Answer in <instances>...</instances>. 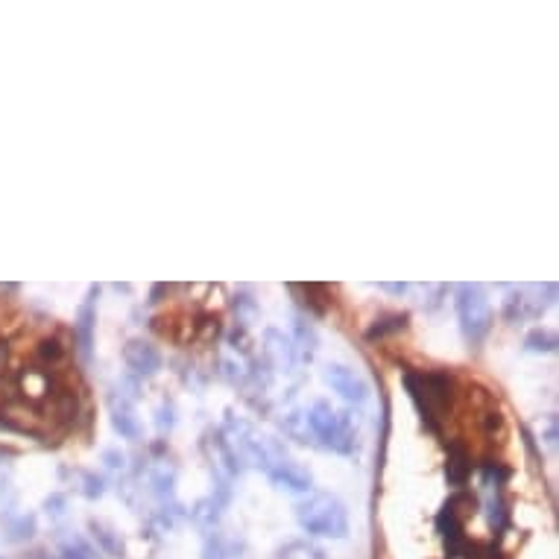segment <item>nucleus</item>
<instances>
[{
    "label": "nucleus",
    "instance_id": "1",
    "mask_svg": "<svg viewBox=\"0 0 559 559\" xmlns=\"http://www.w3.org/2000/svg\"><path fill=\"white\" fill-rule=\"evenodd\" d=\"M305 416L314 445L334 454H352L358 448V422L349 410H337L320 399L305 410Z\"/></svg>",
    "mask_w": 559,
    "mask_h": 559
},
{
    "label": "nucleus",
    "instance_id": "2",
    "mask_svg": "<svg viewBox=\"0 0 559 559\" xmlns=\"http://www.w3.org/2000/svg\"><path fill=\"white\" fill-rule=\"evenodd\" d=\"M296 521L308 536L320 539H346L349 536V513L346 504L331 492H311L296 504Z\"/></svg>",
    "mask_w": 559,
    "mask_h": 559
},
{
    "label": "nucleus",
    "instance_id": "3",
    "mask_svg": "<svg viewBox=\"0 0 559 559\" xmlns=\"http://www.w3.org/2000/svg\"><path fill=\"white\" fill-rule=\"evenodd\" d=\"M404 390L416 404L422 422L431 431H440L445 410L451 407V378L445 372H404Z\"/></svg>",
    "mask_w": 559,
    "mask_h": 559
},
{
    "label": "nucleus",
    "instance_id": "4",
    "mask_svg": "<svg viewBox=\"0 0 559 559\" xmlns=\"http://www.w3.org/2000/svg\"><path fill=\"white\" fill-rule=\"evenodd\" d=\"M557 302V284H521L513 287L501 305V317L510 325H521V322L542 320L548 314V308H554Z\"/></svg>",
    "mask_w": 559,
    "mask_h": 559
},
{
    "label": "nucleus",
    "instance_id": "5",
    "mask_svg": "<svg viewBox=\"0 0 559 559\" xmlns=\"http://www.w3.org/2000/svg\"><path fill=\"white\" fill-rule=\"evenodd\" d=\"M457 320H460V331L463 337L478 346L486 340V334L492 331V305L489 296L480 284H460L457 287Z\"/></svg>",
    "mask_w": 559,
    "mask_h": 559
},
{
    "label": "nucleus",
    "instance_id": "6",
    "mask_svg": "<svg viewBox=\"0 0 559 559\" xmlns=\"http://www.w3.org/2000/svg\"><path fill=\"white\" fill-rule=\"evenodd\" d=\"M322 378L340 399L349 401V404H363L369 399V384L363 381V375L349 369V366H343V363H328Z\"/></svg>",
    "mask_w": 559,
    "mask_h": 559
},
{
    "label": "nucleus",
    "instance_id": "7",
    "mask_svg": "<svg viewBox=\"0 0 559 559\" xmlns=\"http://www.w3.org/2000/svg\"><path fill=\"white\" fill-rule=\"evenodd\" d=\"M109 416H112V428L118 431L120 440H141V419H138V410H135V404H132L129 396L112 393L109 396Z\"/></svg>",
    "mask_w": 559,
    "mask_h": 559
},
{
    "label": "nucleus",
    "instance_id": "8",
    "mask_svg": "<svg viewBox=\"0 0 559 559\" xmlns=\"http://www.w3.org/2000/svg\"><path fill=\"white\" fill-rule=\"evenodd\" d=\"M123 363L129 366L132 375H138V378H150V375H156V372L161 369V355L153 343L135 337V340H129V343L123 346Z\"/></svg>",
    "mask_w": 559,
    "mask_h": 559
},
{
    "label": "nucleus",
    "instance_id": "9",
    "mask_svg": "<svg viewBox=\"0 0 559 559\" xmlns=\"http://www.w3.org/2000/svg\"><path fill=\"white\" fill-rule=\"evenodd\" d=\"M261 358L267 360V366H270L273 372H284V375L293 372V369L299 366L290 337H284L276 328H267V331H264V355H261Z\"/></svg>",
    "mask_w": 559,
    "mask_h": 559
},
{
    "label": "nucleus",
    "instance_id": "10",
    "mask_svg": "<svg viewBox=\"0 0 559 559\" xmlns=\"http://www.w3.org/2000/svg\"><path fill=\"white\" fill-rule=\"evenodd\" d=\"M97 296H100V287H88V296L80 305V314H77V325H74V334H77V343H80L82 358L91 360V349H94V325H97Z\"/></svg>",
    "mask_w": 559,
    "mask_h": 559
},
{
    "label": "nucleus",
    "instance_id": "11",
    "mask_svg": "<svg viewBox=\"0 0 559 559\" xmlns=\"http://www.w3.org/2000/svg\"><path fill=\"white\" fill-rule=\"evenodd\" d=\"M267 478L273 480V486L276 489H284V492H296V495H305V492H311V486H314V478H311V472L305 469V466H299L296 460H281L279 466L267 475Z\"/></svg>",
    "mask_w": 559,
    "mask_h": 559
},
{
    "label": "nucleus",
    "instance_id": "12",
    "mask_svg": "<svg viewBox=\"0 0 559 559\" xmlns=\"http://www.w3.org/2000/svg\"><path fill=\"white\" fill-rule=\"evenodd\" d=\"M290 343H293V352H296L299 363H311L314 355H317V349H320L317 328L305 320V317H296L293 320V337H290Z\"/></svg>",
    "mask_w": 559,
    "mask_h": 559
},
{
    "label": "nucleus",
    "instance_id": "13",
    "mask_svg": "<svg viewBox=\"0 0 559 559\" xmlns=\"http://www.w3.org/2000/svg\"><path fill=\"white\" fill-rule=\"evenodd\" d=\"M469 475H472V457H469V451L460 442H454L448 448V483L451 486H463L469 480Z\"/></svg>",
    "mask_w": 559,
    "mask_h": 559
},
{
    "label": "nucleus",
    "instance_id": "14",
    "mask_svg": "<svg viewBox=\"0 0 559 559\" xmlns=\"http://www.w3.org/2000/svg\"><path fill=\"white\" fill-rule=\"evenodd\" d=\"M223 501H217L214 495H208V498H202V501H197L194 504V510H191V519H194V524L197 527H202V530H214L217 527V521H220V516H223Z\"/></svg>",
    "mask_w": 559,
    "mask_h": 559
},
{
    "label": "nucleus",
    "instance_id": "15",
    "mask_svg": "<svg viewBox=\"0 0 559 559\" xmlns=\"http://www.w3.org/2000/svg\"><path fill=\"white\" fill-rule=\"evenodd\" d=\"M281 431H284L290 440L302 442V445H314V437H311V428H308V416H305V410H290V413L281 419Z\"/></svg>",
    "mask_w": 559,
    "mask_h": 559
},
{
    "label": "nucleus",
    "instance_id": "16",
    "mask_svg": "<svg viewBox=\"0 0 559 559\" xmlns=\"http://www.w3.org/2000/svg\"><path fill=\"white\" fill-rule=\"evenodd\" d=\"M88 527H91V533H94L97 545H100L106 554H112V557H123V542H120V533H115V530H112L109 524H103V521H91Z\"/></svg>",
    "mask_w": 559,
    "mask_h": 559
},
{
    "label": "nucleus",
    "instance_id": "17",
    "mask_svg": "<svg viewBox=\"0 0 559 559\" xmlns=\"http://www.w3.org/2000/svg\"><path fill=\"white\" fill-rule=\"evenodd\" d=\"M524 349L533 355H551V352H557V334L548 328H536L524 337Z\"/></svg>",
    "mask_w": 559,
    "mask_h": 559
},
{
    "label": "nucleus",
    "instance_id": "18",
    "mask_svg": "<svg viewBox=\"0 0 559 559\" xmlns=\"http://www.w3.org/2000/svg\"><path fill=\"white\" fill-rule=\"evenodd\" d=\"M235 542L226 539L223 533L211 530L208 539H205V551H202V559H235Z\"/></svg>",
    "mask_w": 559,
    "mask_h": 559
},
{
    "label": "nucleus",
    "instance_id": "19",
    "mask_svg": "<svg viewBox=\"0 0 559 559\" xmlns=\"http://www.w3.org/2000/svg\"><path fill=\"white\" fill-rule=\"evenodd\" d=\"M153 492L159 495V498H173V483H176V472H173V466H167V463H161L159 469L153 472Z\"/></svg>",
    "mask_w": 559,
    "mask_h": 559
},
{
    "label": "nucleus",
    "instance_id": "20",
    "mask_svg": "<svg viewBox=\"0 0 559 559\" xmlns=\"http://www.w3.org/2000/svg\"><path fill=\"white\" fill-rule=\"evenodd\" d=\"M299 287V284H296ZM299 290H305V305L314 311V314H325L328 311V287L325 284H302Z\"/></svg>",
    "mask_w": 559,
    "mask_h": 559
},
{
    "label": "nucleus",
    "instance_id": "21",
    "mask_svg": "<svg viewBox=\"0 0 559 559\" xmlns=\"http://www.w3.org/2000/svg\"><path fill=\"white\" fill-rule=\"evenodd\" d=\"M407 325V317L404 314H390V317H381V320H375V325L366 331V337L369 340H375V337H384V334H393V331H401Z\"/></svg>",
    "mask_w": 559,
    "mask_h": 559
},
{
    "label": "nucleus",
    "instance_id": "22",
    "mask_svg": "<svg viewBox=\"0 0 559 559\" xmlns=\"http://www.w3.org/2000/svg\"><path fill=\"white\" fill-rule=\"evenodd\" d=\"M36 352H39V358L44 366H53V363H59V360L65 358V346H62L56 337H44Z\"/></svg>",
    "mask_w": 559,
    "mask_h": 559
},
{
    "label": "nucleus",
    "instance_id": "23",
    "mask_svg": "<svg viewBox=\"0 0 559 559\" xmlns=\"http://www.w3.org/2000/svg\"><path fill=\"white\" fill-rule=\"evenodd\" d=\"M59 559H97V551L82 539H71V542L62 545V557Z\"/></svg>",
    "mask_w": 559,
    "mask_h": 559
},
{
    "label": "nucleus",
    "instance_id": "24",
    "mask_svg": "<svg viewBox=\"0 0 559 559\" xmlns=\"http://www.w3.org/2000/svg\"><path fill=\"white\" fill-rule=\"evenodd\" d=\"M80 480H82V486H80V492L85 495V498H100L103 492H106V483H103V478H97L94 472H80Z\"/></svg>",
    "mask_w": 559,
    "mask_h": 559
},
{
    "label": "nucleus",
    "instance_id": "25",
    "mask_svg": "<svg viewBox=\"0 0 559 559\" xmlns=\"http://www.w3.org/2000/svg\"><path fill=\"white\" fill-rule=\"evenodd\" d=\"M176 410H173V404L170 401H164L159 407V419H156V425H159V431H173V425H176V416H173Z\"/></svg>",
    "mask_w": 559,
    "mask_h": 559
},
{
    "label": "nucleus",
    "instance_id": "26",
    "mask_svg": "<svg viewBox=\"0 0 559 559\" xmlns=\"http://www.w3.org/2000/svg\"><path fill=\"white\" fill-rule=\"evenodd\" d=\"M378 290H387V293H393V296H404V293H407V284H390V281H381Z\"/></svg>",
    "mask_w": 559,
    "mask_h": 559
},
{
    "label": "nucleus",
    "instance_id": "27",
    "mask_svg": "<svg viewBox=\"0 0 559 559\" xmlns=\"http://www.w3.org/2000/svg\"><path fill=\"white\" fill-rule=\"evenodd\" d=\"M106 460H109V469H123V454L118 451H106Z\"/></svg>",
    "mask_w": 559,
    "mask_h": 559
},
{
    "label": "nucleus",
    "instance_id": "28",
    "mask_svg": "<svg viewBox=\"0 0 559 559\" xmlns=\"http://www.w3.org/2000/svg\"><path fill=\"white\" fill-rule=\"evenodd\" d=\"M545 442H548V445H557V422H554V419H548V431H545Z\"/></svg>",
    "mask_w": 559,
    "mask_h": 559
},
{
    "label": "nucleus",
    "instance_id": "29",
    "mask_svg": "<svg viewBox=\"0 0 559 559\" xmlns=\"http://www.w3.org/2000/svg\"><path fill=\"white\" fill-rule=\"evenodd\" d=\"M6 483H9V466L0 460V495H3V489H6Z\"/></svg>",
    "mask_w": 559,
    "mask_h": 559
},
{
    "label": "nucleus",
    "instance_id": "30",
    "mask_svg": "<svg viewBox=\"0 0 559 559\" xmlns=\"http://www.w3.org/2000/svg\"><path fill=\"white\" fill-rule=\"evenodd\" d=\"M3 366H6V343L0 340V372H3Z\"/></svg>",
    "mask_w": 559,
    "mask_h": 559
}]
</instances>
